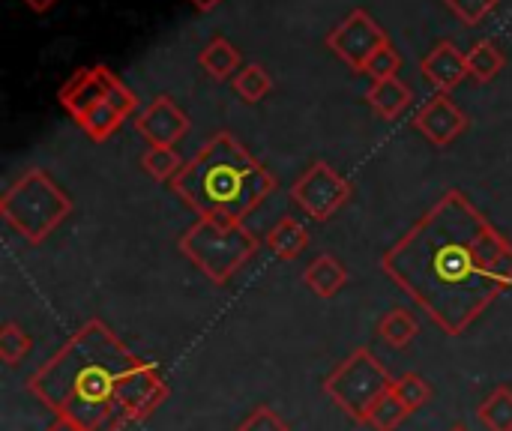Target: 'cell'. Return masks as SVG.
I'll use <instances>...</instances> for the list:
<instances>
[{"instance_id":"cell-1","label":"cell","mask_w":512,"mask_h":431,"mask_svg":"<svg viewBox=\"0 0 512 431\" xmlns=\"http://www.w3.org/2000/svg\"><path fill=\"white\" fill-rule=\"evenodd\" d=\"M381 270L447 336H462L512 285V243L447 189L384 255Z\"/></svg>"},{"instance_id":"cell-2","label":"cell","mask_w":512,"mask_h":431,"mask_svg":"<svg viewBox=\"0 0 512 431\" xmlns=\"http://www.w3.org/2000/svg\"><path fill=\"white\" fill-rule=\"evenodd\" d=\"M138 363L141 357H135L108 324L93 318L27 378V390L48 411L78 423L81 429L120 431L126 423L117 399L123 381Z\"/></svg>"},{"instance_id":"cell-3","label":"cell","mask_w":512,"mask_h":431,"mask_svg":"<svg viewBox=\"0 0 512 431\" xmlns=\"http://www.w3.org/2000/svg\"><path fill=\"white\" fill-rule=\"evenodd\" d=\"M174 195L198 219L246 222L273 192L276 177L231 132H216L171 180Z\"/></svg>"},{"instance_id":"cell-4","label":"cell","mask_w":512,"mask_h":431,"mask_svg":"<svg viewBox=\"0 0 512 431\" xmlns=\"http://www.w3.org/2000/svg\"><path fill=\"white\" fill-rule=\"evenodd\" d=\"M0 216L18 237L39 246L72 216V201L48 171L30 168L3 192Z\"/></svg>"},{"instance_id":"cell-5","label":"cell","mask_w":512,"mask_h":431,"mask_svg":"<svg viewBox=\"0 0 512 431\" xmlns=\"http://www.w3.org/2000/svg\"><path fill=\"white\" fill-rule=\"evenodd\" d=\"M180 255L192 261L210 282L225 285L258 252V237L240 222L198 219L177 243Z\"/></svg>"},{"instance_id":"cell-6","label":"cell","mask_w":512,"mask_h":431,"mask_svg":"<svg viewBox=\"0 0 512 431\" xmlns=\"http://www.w3.org/2000/svg\"><path fill=\"white\" fill-rule=\"evenodd\" d=\"M396 378L384 369V363L369 351L357 348L348 360H342L333 375L324 381V393L357 423H366L369 411L393 393Z\"/></svg>"},{"instance_id":"cell-7","label":"cell","mask_w":512,"mask_h":431,"mask_svg":"<svg viewBox=\"0 0 512 431\" xmlns=\"http://www.w3.org/2000/svg\"><path fill=\"white\" fill-rule=\"evenodd\" d=\"M294 204L315 222L333 219L351 198V183L324 159H315L291 186Z\"/></svg>"},{"instance_id":"cell-8","label":"cell","mask_w":512,"mask_h":431,"mask_svg":"<svg viewBox=\"0 0 512 431\" xmlns=\"http://www.w3.org/2000/svg\"><path fill=\"white\" fill-rule=\"evenodd\" d=\"M390 45V36L384 33V27L366 12V9H354L342 24H336L327 33V48L348 63L354 72H363L366 63L384 48Z\"/></svg>"},{"instance_id":"cell-9","label":"cell","mask_w":512,"mask_h":431,"mask_svg":"<svg viewBox=\"0 0 512 431\" xmlns=\"http://www.w3.org/2000/svg\"><path fill=\"white\" fill-rule=\"evenodd\" d=\"M168 399V384L162 381L159 369L153 363H138L129 378L123 381V390H120V399H117V408H120V417L123 423H144L156 414V408Z\"/></svg>"},{"instance_id":"cell-10","label":"cell","mask_w":512,"mask_h":431,"mask_svg":"<svg viewBox=\"0 0 512 431\" xmlns=\"http://www.w3.org/2000/svg\"><path fill=\"white\" fill-rule=\"evenodd\" d=\"M114 81H117V72H111L108 66H102V63L99 66H84L57 90V99H60L63 111L78 123L90 111H96L102 102L111 99Z\"/></svg>"},{"instance_id":"cell-11","label":"cell","mask_w":512,"mask_h":431,"mask_svg":"<svg viewBox=\"0 0 512 431\" xmlns=\"http://www.w3.org/2000/svg\"><path fill=\"white\" fill-rule=\"evenodd\" d=\"M414 126L423 132L426 141H432L435 147H447L453 144L465 129H468V114L447 96L438 93L432 99H426L417 114H414Z\"/></svg>"},{"instance_id":"cell-12","label":"cell","mask_w":512,"mask_h":431,"mask_svg":"<svg viewBox=\"0 0 512 431\" xmlns=\"http://www.w3.org/2000/svg\"><path fill=\"white\" fill-rule=\"evenodd\" d=\"M138 135L150 147H174L186 132H189V117L177 108L174 99L156 96L135 120Z\"/></svg>"},{"instance_id":"cell-13","label":"cell","mask_w":512,"mask_h":431,"mask_svg":"<svg viewBox=\"0 0 512 431\" xmlns=\"http://www.w3.org/2000/svg\"><path fill=\"white\" fill-rule=\"evenodd\" d=\"M423 78L438 90V93H450L456 90L465 78H468V60L465 51H459L453 42H438L420 63Z\"/></svg>"},{"instance_id":"cell-14","label":"cell","mask_w":512,"mask_h":431,"mask_svg":"<svg viewBox=\"0 0 512 431\" xmlns=\"http://www.w3.org/2000/svg\"><path fill=\"white\" fill-rule=\"evenodd\" d=\"M303 282L306 288L321 297L330 300L336 297L345 285H348V267L336 258V255H318L306 270H303Z\"/></svg>"},{"instance_id":"cell-15","label":"cell","mask_w":512,"mask_h":431,"mask_svg":"<svg viewBox=\"0 0 512 431\" xmlns=\"http://www.w3.org/2000/svg\"><path fill=\"white\" fill-rule=\"evenodd\" d=\"M411 87L405 81L396 78H384V81H372L369 90H366V102L372 105V111L384 120H396L408 111L411 105Z\"/></svg>"},{"instance_id":"cell-16","label":"cell","mask_w":512,"mask_h":431,"mask_svg":"<svg viewBox=\"0 0 512 431\" xmlns=\"http://www.w3.org/2000/svg\"><path fill=\"white\" fill-rule=\"evenodd\" d=\"M198 66L213 81H228V78H237V72L243 69V57H240V48L234 42H228L225 36H216L201 48Z\"/></svg>"},{"instance_id":"cell-17","label":"cell","mask_w":512,"mask_h":431,"mask_svg":"<svg viewBox=\"0 0 512 431\" xmlns=\"http://www.w3.org/2000/svg\"><path fill=\"white\" fill-rule=\"evenodd\" d=\"M264 243H267V249H270L279 261H297V258L303 255V249L309 246V231L303 228V222L285 216V219H279V222L267 231Z\"/></svg>"},{"instance_id":"cell-18","label":"cell","mask_w":512,"mask_h":431,"mask_svg":"<svg viewBox=\"0 0 512 431\" xmlns=\"http://www.w3.org/2000/svg\"><path fill=\"white\" fill-rule=\"evenodd\" d=\"M465 60H468V78L480 81V84H489L495 81L501 72H504V51L492 42V39H480L474 42L468 51H465Z\"/></svg>"},{"instance_id":"cell-19","label":"cell","mask_w":512,"mask_h":431,"mask_svg":"<svg viewBox=\"0 0 512 431\" xmlns=\"http://www.w3.org/2000/svg\"><path fill=\"white\" fill-rule=\"evenodd\" d=\"M417 333H420V324L408 309H393L378 321V336L393 348H408L417 339Z\"/></svg>"},{"instance_id":"cell-20","label":"cell","mask_w":512,"mask_h":431,"mask_svg":"<svg viewBox=\"0 0 512 431\" xmlns=\"http://www.w3.org/2000/svg\"><path fill=\"white\" fill-rule=\"evenodd\" d=\"M477 420L489 431H512V387H498L477 408Z\"/></svg>"},{"instance_id":"cell-21","label":"cell","mask_w":512,"mask_h":431,"mask_svg":"<svg viewBox=\"0 0 512 431\" xmlns=\"http://www.w3.org/2000/svg\"><path fill=\"white\" fill-rule=\"evenodd\" d=\"M234 90H237V96H240L243 102L255 105V102H261L264 96H270L273 78H270V72H267L264 66L246 63V66L237 72V78H234Z\"/></svg>"},{"instance_id":"cell-22","label":"cell","mask_w":512,"mask_h":431,"mask_svg":"<svg viewBox=\"0 0 512 431\" xmlns=\"http://www.w3.org/2000/svg\"><path fill=\"white\" fill-rule=\"evenodd\" d=\"M183 165H186V162L177 156L174 147H150V150L141 156V168H144L153 180H159V183H171V180L180 174Z\"/></svg>"},{"instance_id":"cell-23","label":"cell","mask_w":512,"mask_h":431,"mask_svg":"<svg viewBox=\"0 0 512 431\" xmlns=\"http://www.w3.org/2000/svg\"><path fill=\"white\" fill-rule=\"evenodd\" d=\"M393 396L414 414V411H420L429 399H432V384L423 378V375H417V372H408V375H402V378H396V384H393Z\"/></svg>"},{"instance_id":"cell-24","label":"cell","mask_w":512,"mask_h":431,"mask_svg":"<svg viewBox=\"0 0 512 431\" xmlns=\"http://www.w3.org/2000/svg\"><path fill=\"white\" fill-rule=\"evenodd\" d=\"M30 351H33V339L27 336V330H21L15 321H6L0 327V357H3V363L18 366Z\"/></svg>"},{"instance_id":"cell-25","label":"cell","mask_w":512,"mask_h":431,"mask_svg":"<svg viewBox=\"0 0 512 431\" xmlns=\"http://www.w3.org/2000/svg\"><path fill=\"white\" fill-rule=\"evenodd\" d=\"M408 408L393 396V393H387L372 411H369V417H366V426H372L375 431H396L405 420H408Z\"/></svg>"},{"instance_id":"cell-26","label":"cell","mask_w":512,"mask_h":431,"mask_svg":"<svg viewBox=\"0 0 512 431\" xmlns=\"http://www.w3.org/2000/svg\"><path fill=\"white\" fill-rule=\"evenodd\" d=\"M444 3L465 27H477L498 9V0H444Z\"/></svg>"},{"instance_id":"cell-27","label":"cell","mask_w":512,"mask_h":431,"mask_svg":"<svg viewBox=\"0 0 512 431\" xmlns=\"http://www.w3.org/2000/svg\"><path fill=\"white\" fill-rule=\"evenodd\" d=\"M399 66H402V54L393 48V42L390 45H384L369 63H366V75L372 78V81H384V78H396V72H399Z\"/></svg>"},{"instance_id":"cell-28","label":"cell","mask_w":512,"mask_h":431,"mask_svg":"<svg viewBox=\"0 0 512 431\" xmlns=\"http://www.w3.org/2000/svg\"><path fill=\"white\" fill-rule=\"evenodd\" d=\"M237 431H291V426H288L270 405H258V408H252V414L237 426Z\"/></svg>"},{"instance_id":"cell-29","label":"cell","mask_w":512,"mask_h":431,"mask_svg":"<svg viewBox=\"0 0 512 431\" xmlns=\"http://www.w3.org/2000/svg\"><path fill=\"white\" fill-rule=\"evenodd\" d=\"M45 431H87V429H81V426H78V423H72V420L57 417V420H54V423H51Z\"/></svg>"},{"instance_id":"cell-30","label":"cell","mask_w":512,"mask_h":431,"mask_svg":"<svg viewBox=\"0 0 512 431\" xmlns=\"http://www.w3.org/2000/svg\"><path fill=\"white\" fill-rule=\"evenodd\" d=\"M54 3H57V0H24V6H30V9H33V12H39V15H42V12H48Z\"/></svg>"},{"instance_id":"cell-31","label":"cell","mask_w":512,"mask_h":431,"mask_svg":"<svg viewBox=\"0 0 512 431\" xmlns=\"http://www.w3.org/2000/svg\"><path fill=\"white\" fill-rule=\"evenodd\" d=\"M189 3H192L195 9H201V12H210V9H216L222 0H189Z\"/></svg>"},{"instance_id":"cell-32","label":"cell","mask_w":512,"mask_h":431,"mask_svg":"<svg viewBox=\"0 0 512 431\" xmlns=\"http://www.w3.org/2000/svg\"><path fill=\"white\" fill-rule=\"evenodd\" d=\"M450 431H468V426H462V423H459V426H453Z\"/></svg>"}]
</instances>
